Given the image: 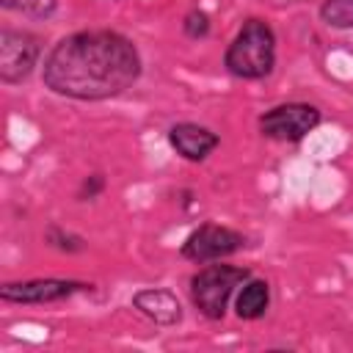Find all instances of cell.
<instances>
[{"label": "cell", "mask_w": 353, "mask_h": 353, "mask_svg": "<svg viewBox=\"0 0 353 353\" xmlns=\"http://www.w3.org/2000/svg\"><path fill=\"white\" fill-rule=\"evenodd\" d=\"M270 309V284L265 279H245L234 295V314L240 320H262Z\"/></svg>", "instance_id": "cell-10"}, {"label": "cell", "mask_w": 353, "mask_h": 353, "mask_svg": "<svg viewBox=\"0 0 353 353\" xmlns=\"http://www.w3.org/2000/svg\"><path fill=\"white\" fill-rule=\"evenodd\" d=\"M323 121V113L309 102H281L268 108L259 119V135L279 141V143H298L303 141L317 124Z\"/></svg>", "instance_id": "cell-4"}, {"label": "cell", "mask_w": 353, "mask_h": 353, "mask_svg": "<svg viewBox=\"0 0 353 353\" xmlns=\"http://www.w3.org/2000/svg\"><path fill=\"white\" fill-rule=\"evenodd\" d=\"M108 188V182H105V174H99V171H94V174H85L83 176V182H80V188H77V201H94L97 196H102V190Z\"/></svg>", "instance_id": "cell-15"}, {"label": "cell", "mask_w": 353, "mask_h": 353, "mask_svg": "<svg viewBox=\"0 0 353 353\" xmlns=\"http://www.w3.org/2000/svg\"><path fill=\"white\" fill-rule=\"evenodd\" d=\"M210 28H212L210 14L201 11V8H190V11L182 17V33H185L190 41H201V39H207V36H210Z\"/></svg>", "instance_id": "cell-14"}, {"label": "cell", "mask_w": 353, "mask_h": 353, "mask_svg": "<svg viewBox=\"0 0 353 353\" xmlns=\"http://www.w3.org/2000/svg\"><path fill=\"white\" fill-rule=\"evenodd\" d=\"M132 309L160 328H171L182 323V303L176 292H171L168 287H143L132 292Z\"/></svg>", "instance_id": "cell-9"}, {"label": "cell", "mask_w": 353, "mask_h": 353, "mask_svg": "<svg viewBox=\"0 0 353 353\" xmlns=\"http://www.w3.org/2000/svg\"><path fill=\"white\" fill-rule=\"evenodd\" d=\"M41 58V39L30 30L3 28L0 30V83H25Z\"/></svg>", "instance_id": "cell-6"}, {"label": "cell", "mask_w": 353, "mask_h": 353, "mask_svg": "<svg viewBox=\"0 0 353 353\" xmlns=\"http://www.w3.org/2000/svg\"><path fill=\"white\" fill-rule=\"evenodd\" d=\"M248 245V237L232 226H223V223H212V221H204L199 223L188 237L185 243L179 245V254L182 259L188 262H196V265H207V262H218V259H226L237 251H243Z\"/></svg>", "instance_id": "cell-5"}, {"label": "cell", "mask_w": 353, "mask_h": 353, "mask_svg": "<svg viewBox=\"0 0 353 353\" xmlns=\"http://www.w3.org/2000/svg\"><path fill=\"white\" fill-rule=\"evenodd\" d=\"M168 143L182 160L204 163L221 146V135L196 121H176L168 127Z\"/></svg>", "instance_id": "cell-8"}, {"label": "cell", "mask_w": 353, "mask_h": 353, "mask_svg": "<svg viewBox=\"0 0 353 353\" xmlns=\"http://www.w3.org/2000/svg\"><path fill=\"white\" fill-rule=\"evenodd\" d=\"M0 8L44 22L58 11V0H0Z\"/></svg>", "instance_id": "cell-12"}, {"label": "cell", "mask_w": 353, "mask_h": 353, "mask_svg": "<svg viewBox=\"0 0 353 353\" xmlns=\"http://www.w3.org/2000/svg\"><path fill=\"white\" fill-rule=\"evenodd\" d=\"M320 19H323L328 28L350 30V28H353V0H323V6H320Z\"/></svg>", "instance_id": "cell-13"}, {"label": "cell", "mask_w": 353, "mask_h": 353, "mask_svg": "<svg viewBox=\"0 0 353 353\" xmlns=\"http://www.w3.org/2000/svg\"><path fill=\"white\" fill-rule=\"evenodd\" d=\"M44 243H47L50 248L61 251V254H80V251H85V245H88L83 234L69 232V229H63V226H58V223H50V226L44 229Z\"/></svg>", "instance_id": "cell-11"}, {"label": "cell", "mask_w": 353, "mask_h": 353, "mask_svg": "<svg viewBox=\"0 0 353 353\" xmlns=\"http://www.w3.org/2000/svg\"><path fill=\"white\" fill-rule=\"evenodd\" d=\"M143 72L135 41L119 30H74L52 44L41 63V83L58 97L102 102L124 94Z\"/></svg>", "instance_id": "cell-1"}, {"label": "cell", "mask_w": 353, "mask_h": 353, "mask_svg": "<svg viewBox=\"0 0 353 353\" xmlns=\"http://www.w3.org/2000/svg\"><path fill=\"white\" fill-rule=\"evenodd\" d=\"M245 279H251L248 268L223 265L221 259L207 262L204 268H199L190 276V301H193L196 312L207 320H223L232 298L237 295V290Z\"/></svg>", "instance_id": "cell-3"}, {"label": "cell", "mask_w": 353, "mask_h": 353, "mask_svg": "<svg viewBox=\"0 0 353 353\" xmlns=\"http://www.w3.org/2000/svg\"><path fill=\"white\" fill-rule=\"evenodd\" d=\"M77 292H94L91 281L80 279H25V281H6L0 287V301L6 303H22V306H44V303H58L66 301Z\"/></svg>", "instance_id": "cell-7"}, {"label": "cell", "mask_w": 353, "mask_h": 353, "mask_svg": "<svg viewBox=\"0 0 353 353\" xmlns=\"http://www.w3.org/2000/svg\"><path fill=\"white\" fill-rule=\"evenodd\" d=\"M276 66V30L270 22L251 17L240 25L223 52V69L237 80H262Z\"/></svg>", "instance_id": "cell-2"}]
</instances>
